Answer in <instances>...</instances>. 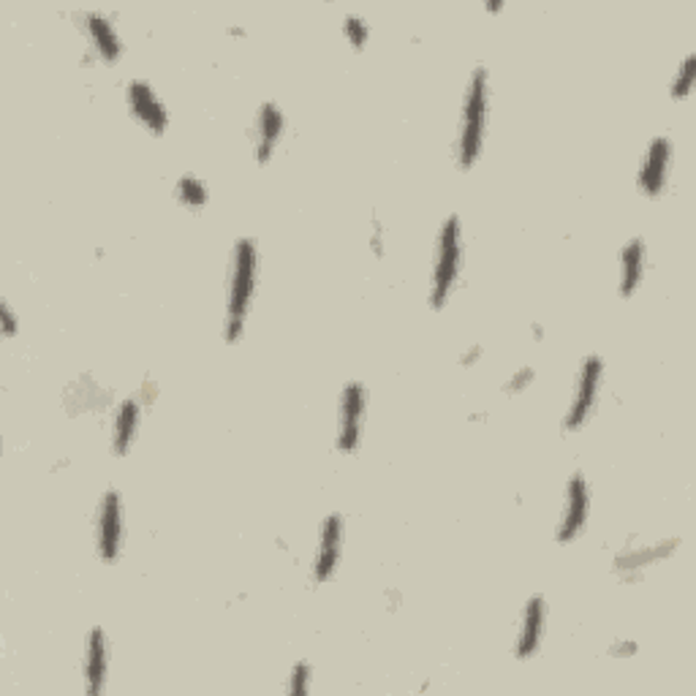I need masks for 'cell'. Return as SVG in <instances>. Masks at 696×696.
<instances>
[{"label":"cell","instance_id":"6da1fadb","mask_svg":"<svg viewBox=\"0 0 696 696\" xmlns=\"http://www.w3.org/2000/svg\"><path fill=\"white\" fill-rule=\"evenodd\" d=\"M259 278V245L253 237H239L232 245L229 275H226V310H224V343L234 346L243 341L245 321L256 294Z\"/></svg>","mask_w":696,"mask_h":696},{"label":"cell","instance_id":"7a4b0ae2","mask_svg":"<svg viewBox=\"0 0 696 696\" xmlns=\"http://www.w3.org/2000/svg\"><path fill=\"white\" fill-rule=\"evenodd\" d=\"M489 120V71L484 66H473L468 74L463 107H460L458 139H455V164L468 172L479 164L487 137Z\"/></svg>","mask_w":696,"mask_h":696},{"label":"cell","instance_id":"3957f363","mask_svg":"<svg viewBox=\"0 0 696 696\" xmlns=\"http://www.w3.org/2000/svg\"><path fill=\"white\" fill-rule=\"evenodd\" d=\"M463 221H460V215H449V219H444L436 245H433L430 283H427V305H430V310H444V305L449 303V297L458 288L460 275H463Z\"/></svg>","mask_w":696,"mask_h":696},{"label":"cell","instance_id":"277c9868","mask_svg":"<svg viewBox=\"0 0 696 696\" xmlns=\"http://www.w3.org/2000/svg\"><path fill=\"white\" fill-rule=\"evenodd\" d=\"M604 356L601 354H585L580 367H577L575 392H571L569 409H566L564 420H561V430L564 433H580L593 416L595 405H599L601 384H604Z\"/></svg>","mask_w":696,"mask_h":696},{"label":"cell","instance_id":"5b68a950","mask_svg":"<svg viewBox=\"0 0 696 696\" xmlns=\"http://www.w3.org/2000/svg\"><path fill=\"white\" fill-rule=\"evenodd\" d=\"M367 420V389L365 384L351 378L343 384L341 400H338V430L335 449L338 455H354L362 447Z\"/></svg>","mask_w":696,"mask_h":696},{"label":"cell","instance_id":"8992f818","mask_svg":"<svg viewBox=\"0 0 696 696\" xmlns=\"http://www.w3.org/2000/svg\"><path fill=\"white\" fill-rule=\"evenodd\" d=\"M590 504H593V489H590L588 476L582 471H575L566 479L564 506H561L558 522H555V542L561 547L582 536L585 526L590 520Z\"/></svg>","mask_w":696,"mask_h":696},{"label":"cell","instance_id":"52a82bcc","mask_svg":"<svg viewBox=\"0 0 696 696\" xmlns=\"http://www.w3.org/2000/svg\"><path fill=\"white\" fill-rule=\"evenodd\" d=\"M681 547V539L670 536L661 539V542H650V544H623L621 550L612 558V571L621 582H637L642 580L645 571L656 564H664Z\"/></svg>","mask_w":696,"mask_h":696},{"label":"cell","instance_id":"ba28073f","mask_svg":"<svg viewBox=\"0 0 696 696\" xmlns=\"http://www.w3.org/2000/svg\"><path fill=\"white\" fill-rule=\"evenodd\" d=\"M122 539H126V526H122V495L120 489L109 487L102 493L96 509V555L102 564H115L122 553Z\"/></svg>","mask_w":696,"mask_h":696},{"label":"cell","instance_id":"9c48e42d","mask_svg":"<svg viewBox=\"0 0 696 696\" xmlns=\"http://www.w3.org/2000/svg\"><path fill=\"white\" fill-rule=\"evenodd\" d=\"M343 539H346V520L341 511H330L319 526V539H316L314 566H310V580L314 585H327L338 575V566L343 558Z\"/></svg>","mask_w":696,"mask_h":696},{"label":"cell","instance_id":"30bf717a","mask_svg":"<svg viewBox=\"0 0 696 696\" xmlns=\"http://www.w3.org/2000/svg\"><path fill=\"white\" fill-rule=\"evenodd\" d=\"M672 153H675V144H672L670 133H656L645 148L637 169V188L645 199H661V193L666 191Z\"/></svg>","mask_w":696,"mask_h":696},{"label":"cell","instance_id":"8fae6325","mask_svg":"<svg viewBox=\"0 0 696 696\" xmlns=\"http://www.w3.org/2000/svg\"><path fill=\"white\" fill-rule=\"evenodd\" d=\"M126 107L133 115V120L153 137H164L166 128H169V109L161 102L153 82L142 80V76H133L126 82Z\"/></svg>","mask_w":696,"mask_h":696},{"label":"cell","instance_id":"7c38bea8","mask_svg":"<svg viewBox=\"0 0 696 696\" xmlns=\"http://www.w3.org/2000/svg\"><path fill=\"white\" fill-rule=\"evenodd\" d=\"M547 599L542 593H531L522 604L520 623H517L515 634V659L517 661H531L536 659L539 650H542L544 637H547Z\"/></svg>","mask_w":696,"mask_h":696},{"label":"cell","instance_id":"4fadbf2b","mask_svg":"<svg viewBox=\"0 0 696 696\" xmlns=\"http://www.w3.org/2000/svg\"><path fill=\"white\" fill-rule=\"evenodd\" d=\"M80 27L85 33L87 44L93 49V58L104 60V63H117L122 58V38L117 33L113 16L102 9L80 11Z\"/></svg>","mask_w":696,"mask_h":696},{"label":"cell","instance_id":"5bb4252c","mask_svg":"<svg viewBox=\"0 0 696 696\" xmlns=\"http://www.w3.org/2000/svg\"><path fill=\"white\" fill-rule=\"evenodd\" d=\"M283 137H286V115L275 102H264L256 109L253 120V158L256 164H270L272 155L281 148Z\"/></svg>","mask_w":696,"mask_h":696},{"label":"cell","instance_id":"9a60e30c","mask_svg":"<svg viewBox=\"0 0 696 696\" xmlns=\"http://www.w3.org/2000/svg\"><path fill=\"white\" fill-rule=\"evenodd\" d=\"M109 639L102 626H93L85 637V656H82V683L85 692L98 696L104 694L109 681Z\"/></svg>","mask_w":696,"mask_h":696},{"label":"cell","instance_id":"2e32d148","mask_svg":"<svg viewBox=\"0 0 696 696\" xmlns=\"http://www.w3.org/2000/svg\"><path fill=\"white\" fill-rule=\"evenodd\" d=\"M645 272H648V245L642 237L626 239L617 253V297L632 299L642 286Z\"/></svg>","mask_w":696,"mask_h":696},{"label":"cell","instance_id":"e0dca14e","mask_svg":"<svg viewBox=\"0 0 696 696\" xmlns=\"http://www.w3.org/2000/svg\"><path fill=\"white\" fill-rule=\"evenodd\" d=\"M142 411L144 405L139 403L137 394H128L113 411V433H109V444H113V452L117 458H126L131 452L133 441H137L139 425H142Z\"/></svg>","mask_w":696,"mask_h":696},{"label":"cell","instance_id":"ac0fdd59","mask_svg":"<svg viewBox=\"0 0 696 696\" xmlns=\"http://www.w3.org/2000/svg\"><path fill=\"white\" fill-rule=\"evenodd\" d=\"M66 405L76 414H85V411H107V405L113 403V394L104 387H98V381L87 373H82L63 394Z\"/></svg>","mask_w":696,"mask_h":696},{"label":"cell","instance_id":"d6986e66","mask_svg":"<svg viewBox=\"0 0 696 696\" xmlns=\"http://www.w3.org/2000/svg\"><path fill=\"white\" fill-rule=\"evenodd\" d=\"M175 199L182 204V208L188 210H202L204 204L210 202V188L208 182L202 180L199 175H191V172H186V175L177 177L175 182Z\"/></svg>","mask_w":696,"mask_h":696},{"label":"cell","instance_id":"ffe728a7","mask_svg":"<svg viewBox=\"0 0 696 696\" xmlns=\"http://www.w3.org/2000/svg\"><path fill=\"white\" fill-rule=\"evenodd\" d=\"M694 80H696V52H688L686 58H683V63L677 66L675 76H672L670 96L675 98V102H686V98L692 96Z\"/></svg>","mask_w":696,"mask_h":696},{"label":"cell","instance_id":"44dd1931","mask_svg":"<svg viewBox=\"0 0 696 696\" xmlns=\"http://www.w3.org/2000/svg\"><path fill=\"white\" fill-rule=\"evenodd\" d=\"M343 27V36H346L349 47L354 49V52H362V49L367 47V42H370V22L365 20L362 14H346L341 22Z\"/></svg>","mask_w":696,"mask_h":696},{"label":"cell","instance_id":"7402d4cb","mask_svg":"<svg viewBox=\"0 0 696 696\" xmlns=\"http://www.w3.org/2000/svg\"><path fill=\"white\" fill-rule=\"evenodd\" d=\"M310 683H314V664H310L308 659H297L292 664V672H288L286 692L288 694H308Z\"/></svg>","mask_w":696,"mask_h":696},{"label":"cell","instance_id":"603a6c76","mask_svg":"<svg viewBox=\"0 0 696 696\" xmlns=\"http://www.w3.org/2000/svg\"><path fill=\"white\" fill-rule=\"evenodd\" d=\"M533 381H536V370H533L531 365H522V367H517V370L511 373L509 378H506L504 392L509 394V398H517V394H522L526 389H531Z\"/></svg>","mask_w":696,"mask_h":696},{"label":"cell","instance_id":"cb8c5ba5","mask_svg":"<svg viewBox=\"0 0 696 696\" xmlns=\"http://www.w3.org/2000/svg\"><path fill=\"white\" fill-rule=\"evenodd\" d=\"M370 253L376 256V259L387 256V226L378 219V213L370 215Z\"/></svg>","mask_w":696,"mask_h":696},{"label":"cell","instance_id":"d4e9b609","mask_svg":"<svg viewBox=\"0 0 696 696\" xmlns=\"http://www.w3.org/2000/svg\"><path fill=\"white\" fill-rule=\"evenodd\" d=\"M16 332H20V319H16L9 299H3L0 303V335H3V341H11V338H16Z\"/></svg>","mask_w":696,"mask_h":696},{"label":"cell","instance_id":"484cf974","mask_svg":"<svg viewBox=\"0 0 696 696\" xmlns=\"http://www.w3.org/2000/svg\"><path fill=\"white\" fill-rule=\"evenodd\" d=\"M137 400L144 405V409H148V405H153L155 400H158V381H155L153 376H144L142 378V384H139Z\"/></svg>","mask_w":696,"mask_h":696},{"label":"cell","instance_id":"4316f807","mask_svg":"<svg viewBox=\"0 0 696 696\" xmlns=\"http://www.w3.org/2000/svg\"><path fill=\"white\" fill-rule=\"evenodd\" d=\"M637 650L639 645L634 639H617V642L610 645L612 659H632V656H637Z\"/></svg>","mask_w":696,"mask_h":696},{"label":"cell","instance_id":"83f0119b","mask_svg":"<svg viewBox=\"0 0 696 696\" xmlns=\"http://www.w3.org/2000/svg\"><path fill=\"white\" fill-rule=\"evenodd\" d=\"M482 356H484V349L479 346V343H473V346H468L463 354H460L458 362H460V367H465V370H468V367L476 365V362L482 359Z\"/></svg>","mask_w":696,"mask_h":696},{"label":"cell","instance_id":"f1b7e54d","mask_svg":"<svg viewBox=\"0 0 696 696\" xmlns=\"http://www.w3.org/2000/svg\"><path fill=\"white\" fill-rule=\"evenodd\" d=\"M400 601H403V593H400V590H398V588L387 590V604H389V610H398V606H400Z\"/></svg>","mask_w":696,"mask_h":696},{"label":"cell","instance_id":"f546056e","mask_svg":"<svg viewBox=\"0 0 696 696\" xmlns=\"http://www.w3.org/2000/svg\"><path fill=\"white\" fill-rule=\"evenodd\" d=\"M531 338H533V341H536V343L544 341V327L539 325V321H533V325H531Z\"/></svg>","mask_w":696,"mask_h":696},{"label":"cell","instance_id":"4dcf8cb0","mask_svg":"<svg viewBox=\"0 0 696 696\" xmlns=\"http://www.w3.org/2000/svg\"><path fill=\"white\" fill-rule=\"evenodd\" d=\"M226 33H229V36H234V38H245V36H248V31H245L243 25H226Z\"/></svg>","mask_w":696,"mask_h":696},{"label":"cell","instance_id":"1f68e13d","mask_svg":"<svg viewBox=\"0 0 696 696\" xmlns=\"http://www.w3.org/2000/svg\"><path fill=\"white\" fill-rule=\"evenodd\" d=\"M484 9H487V11H500V9H504V0H500V3H498V0H489V3H484Z\"/></svg>","mask_w":696,"mask_h":696}]
</instances>
